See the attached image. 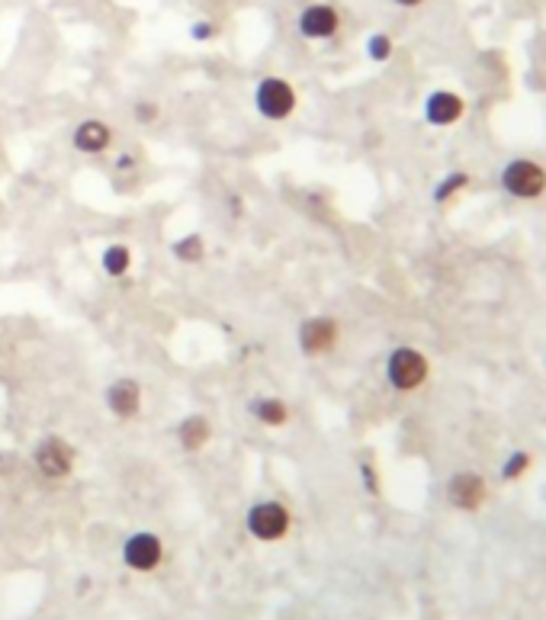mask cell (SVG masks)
<instances>
[{
	"label": "cell",
	"mask_w": 546,
	"mask_h": 620,
	"mask_svg": "<svg viewBox=\"0 0 546 620\" xmlns=\"http://www.w3.org/2000/svg\"><path fill=\"white\" fill-rule=\"evenodd\" d=\"M499 187L518 203H537L546 197V164L537 158H508L499 171Z\"/></svg>",
	"instance_id": "6da1fadb"
},
{
	"label": "cell",
	"mask_w": 546,
	"mask_h": 620,
	"mask_svg": "<svg viewBox=\"0 0 546 620\" xmlns=\"http://www.w3.org/2000/svg\"><path fill=\"white\" fill-rule=\"evenodd\" d=\"M430 380V361L411 344H399L386 357V382L396 392H418Z\"/></svg>",
	"instance_id": "7a4b0ae2"
},
{
	"label": "cell",
	"mask_w": 546,
	"mask_h": 620,
	"mask_svg": "<svg viewBox=\"0 0 546 620\" xmlns=\"http://www.w3.org/2000/svg\"><path fill=\"white\" fill-rule=\"evenodd\" d=\"M296 107H299V94H296V84L287 81V77L267 75L254 87V109L264 119H270V123L289 119L296 113Z\"/></svg>",
	"instance_id": "3957f363"
},
{
	"label": "cell",
	"mask_w": 546,
	"mask_h": 620,
	"mask_svg": "<svg viewBox=\"0 0 546 620\" xmlns=\"http://www.w3.org/2000/svg\"><path fill=\"white\" fill-rule=\"evenodd\" d=\"M245 524L254 540H260V544H277V540L287 537L289 527H293V514H289L287 504L277 502V498H264V502L251 504Z\"/></svg>",
	"instance_id": "277c9868"
},
{
	"label": "cell",
	"mask_w": 546,
	"mask_h": 620,
	"mask_svg": "<svg viewBox=\"0 0 546 620\" xmlns=\"http://www.w3.org/2000/svg\"><path fill=\"white\" fill-rule=\"evenodd\" d=\"M444 498L450 508L463 514H476L482 512V504L489 502V483H485L482 473L476 470H460L447 479L444 485Z\"/></svg>",
	"instance_id": "5b68a950"
},
{
	"label": "cell",
	"mask_w": 546,
	"mask_h": 620,
	"mask_svg": "<svg viewBox=\"0 0 546 620\" xmlns=\"http://www.w3.org/2000/svg\"><path fill=\"white\" fill-rule=\"evenodd\" d=\"M344 26V14L335 7V4H325V0H315V4H306L296 16V29H299L302 39L308 42H325L335 39Z\"/></svg>",
	"instance_id": "8992f818"
},
{
	"label": "cell",
	"mask_w": 546,
	"mask_h": 620,
	"mask_svg": "<svg viewBox=\"0 0 546 620\" xmlns=\"http://www.w3.org/2000/svg\"><path fill=\"white\" fill-rule=\"evenodd\" d=\"M338 338H341V325L331 315H312V319L299 321V331H296V344L306 357H325L338 348Z\"/></svg>",
	"instance_id": "52a82bcc"
},
{
	"label": "cell",
	"mask_w": 546,
	"mask_h": 620,
	"mask_svg": "<svg viewBox=\"0 0 546 620\" xmlns=\"http://www.w3.org/2000/svg\"><path fill=\"white\" fill-rule=\"evenodd\" d=\"M33 463L39 466L42 476L68 479L75 473V447L65 437H42L33 450Z\"/></svg>",
	"instance_id": "ba28073f"
},
{
	"label": "cell",
	"mask_w": 546,
	"mask_h": 620,
	"mask_svg": "<svg viewBox=\"0 0 546 620\" xmlns=\"http://www.w3.org/2000/svg\"><path fill=\"white\" fill-rule=\"evenodd\" d=\"M424 123L434 126V129H447V126H457L466 117V100L457 90L437 87L424 97Z\"/></svg>",
	"instance_id": "9c48e42d"
},
{
	"label": "cell",
	"mask_w": 546,
	"mask_h": 620,
	"mask_svg": "<svg viewBox=\"0 0 546 620\" xmlns=\"http://www.w3.org/2000/svg\"><path fill=\"white\" fill-rule=\"evenodd\" d=\"M164 559V544L157 534L138 531L123 544V563L136 573H155Z\"/></svg>",
	"instance_id": "30bf717a"
},
{
	"label": "cell",
	"mask_w": 546,
	"mask_h": 620,
	"mask_svg": "<svg viewBox=\"0 0 546 620\" xmlns=\"http://www.w3.org/2000/svg\"><path fill=\"white\" fill-rule=\"evenodd\" d=\"M106 409H109V415L119 418V422H132V418H138V412H142V386H138L136 380H129V376L109 382L106 386Z\"/></svg>",
	"instance_id": "8fae6325"
},
{
	"label": "cell",
	"mask_w": 546,
	"mask_h": 620,
	"mask_svg": "<svg viewBox=\"0 0 546 620\" xmlns=\"http://www.w3.org/2000/svg\"><path fill=\"white\" fill-rule=\"evenodd\" d=\"M113 138H116V132L109 129L103 119H84V123H77V129L71 132V145H75V151H81V155H103V151L113 145Z\"/></svg>",
	"instance_id": "7c38bea8"
},
{
	"label": "cell",
	"mask_w": 546,
	"mask_h": 620,
	"mask_svg": "<svg viewBox=\"0 0 546 620\" xmlns=\"http://www.w3.org/2000/svg\"><path fill=\"white\" fill-rule=\"evenodd\" d=\"M212 437V424L206 415H187L184 422L177 424V441L187 453H199V450L209 443Z\"/></svg>",
	"instance_id": "4fadbf2b"
},
{
	"label": "cell",
	"mask_w": 546,
	"mask_h": 620,
	"mask_svg": "<svg viewBox=\"0 0 546 620\" xmlns=\"http://www.w3.org/2000/svg\"><path fill=\"white\" fill-rule=\"evenodd\" d=\"M251 415H254V422H260L264 428H287L289 418H293V412H289V405L283 402V399L258 396L251 402Z\"/></svg>",
	"instance_id": "5bb4252c"
},
{
	"label": "cell",
	"mask_w": 546,
	"mask_h": 620,
	"mask_svg": "<svg viewBox=\"0 0 546 620\" xmlns=\"http://www.w3.org/2000/svg\"><path fill=\"white\" fill-rule=\"evenodd\" d=\"M100 267H103V273H106L109 280L126 277V273H129V267H132V248L123 245V241H113V245H106V248H103V254H100Z\"/></svg>",
	"instance_id": "9a60e30c"
},
{
	"label": "cell",
	"mask_w": 546,
	"mask_h": 620,
	"mask_svg": "<svg viewBox=\"0 0 546 620\" xmlns=\"http://www.w3.org/2000/svg\"><path fill=\"white\" fill-rule=\"evenodd\" d=\"M171 254L174 260H180V264H199V260L206 258V241L203 235H184V239H177L171 245Z\"/></svg>",
	"instance_id": "2e32d148"
},
{
	"label": "cell",
	"mask_w": 546,
	"mask_h": 620,
	"mask_svg": "<svg viewBox=\"0 0 546 620\" xmlns=\"http://www.w3.org/2000/svg\"><path fill=\"white\" fill-rule=\"evenodd\" d=\"M531 466H533V457H531V450H524V447H514L511 453L505 457V463H501V479L505 483H518V479H524L527 473H531Z\"/></svg>",
	"instance_id": "e0dca14e"
},
{
	"label": "cell",
	"mask_w": 546,
	"mask_h": 620,
	"mask_svg": "<svg viewBox=\"0 0 546 620\" xmlns=\"http://www.w3.org/2000/svg\"><path fill=\"white\" fill-rule=\"evenodd\" d=\"M466 187H470V174H466V171H450L444 180H440V184L434 187V193H430V197H434L437 206H444V203H450L453 197H460Z\"/></svg>",
	"instance_id": "ac0fdd59"
},
{
	"label": "cell",
	"mask_w": 546,
	"mask_h": 620,
	"mask_svg": "<svg viewBox=\"0 0 546 620\" xmlns=\"http://www.w3.org/2000/svg\"><path fill=\"white\" fill-rule=\"evenodd\" d=\"M396 55V42H392L389 33H373L367 36V58L376 65H386Z\"/></svg>",
	"instance_id": "d6986e66"
},
{
	"label": "cell",
	"mask_w": 546,
	"mask_h": 620,
	"mask_svg": "<svg viewBox=\"0 0 546 620\" xmlns=\"http://www.w3.org/2000/svg\"><path fill=\"white\" fill-rule=\"evenodd\" d=\"M132 117H136L138 126H151L161 119V103L157 100H136V107H132Z\"/></svg>",
	"instance_id": "ffe728a7"
},
{
	"label": "cell",
	"mask_w": 546,
	"mask_h": 620,
	"mask_svg": "<svg viewBox=\"0 0 546 620\" xmlns=\"http://www.w3.org/2000/svg\"><path fill=\"white\" fill-rule=\"evenodd\" d=\"M218 23H212V20H197V23H190V39L193 42H212V39H218Z\"/></svg>",
	"instance_id": "44dd1931"
},
{
	"label": "cell",
	"mask_w": 546,
	"mask_h": 620,
	"mask_svg": "<svg viewBox=\"0 0 546 620\" xmlns=\"http://www.w3.org/2000/svg\"><path fill=\"white\" fill-rule=\"evenodd\" d=\"M360 479H363V485H367L369 495H379V479H376L373 463H360Z\"/></svg>",
	"instance_id": "7402d4cb"
},
{
	"label": "cell",
	"mask_w": 546,
	"mask_h": 620,
	"mask_svg": "<svg viewBox=\"0 0 546 620\" xmlns=\"http://www.w3.org/2000/svg\"><path fill=\"white\" fill-rule=\"evenodd\" d=\"M228 212H232V219L245 216V199H241L238 193H228Z\"/></svg>",
	"instance_id": "603a6c76"
},
{
	"label": "cell",
	"mask_w": 546,
	"mask_h": 620,
	"mask_svg": "<svg viewBox=\"0 0 546 620\" xmlns=\"http://www.w3.org/2000/svg\"><path fill=\"white\" fill-rule=\"evenodd\" d=\"M396 7H402V10H418V7H424L428 0H392Z\"/></svg>",
	"instance_id": "cb8c5ba5"
},
{
	"label": "cell",
	"mask_w": 546,
	"mask_h": 620,
	"mask_svg": "<svg viewBox=\"0 0 546 620\" xmlns=\"http://www.w3.org/2000/svg\"><path fill=\"white\" fill-rule=\"evenodd\" d=\"M116 168H119V171H132V168H136V158H132V155H119L116 158Z\"/></svg>",
	"instance_id": "d4e9b609"
}]
</instances>
